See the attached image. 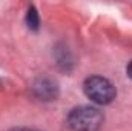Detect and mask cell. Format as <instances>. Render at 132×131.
I'll return each instance as SVG.
<instances>
[{"mask_svg": "<svg viewBox=\"0 0 132 131\" xmlns=\"http://www.w3.org/2000/svg\"><path fill=\"white\" fill-rule=\"evenodd\" d=\"M69 127L74 131H98L103 123V114L94 106H77L68 116Z\"/></svg>", "mask_w": 132, "mask_h": 131, "instance_id": "6da1fadb", "label": "cell"}, {"mask_svg": "<svg viewBox=\"0 0 132 131\" xmlns=\"http://www.w3.org/2000/svg\"><path fill=\"white\" fill-rule=\"evenodd\" d=\"M85 94L98 105H108L115 99V86L104 77L92 76L85 80Z\"/></svg>", "mask_w": 132, "mask_h": 131, "instance_id": "7a4b0ae2", "label": "cell"}, {"mask_svg": "<svg viewBox=\"0 0 132 131\" xmlns=\"http://www.w3.org/2000/svg\"><path fill=\"white\" fill-rule=\"evenodd\" d=\"M34 91L38 97H43L45 100H49V99L55 97V85L46 79L40 80L35 86H34Z\"/></svg>", "mask_w": 132, "mask_h": 131, "instance_id": "3957f363", "label": "cell"}, {"mask_svg": "<svg viewBox=\"0 0 132 131\" xmlns=\"http://www.w3.org/2000/svg\"><path fill=\"white\" fill-rule=\"evenodd\" d=\"M26 20H28V26L31 28V30H37L38 28V16H37V12H35V9H34L32 6L28 9V14H26Z\"/></svg>", "mask_w": 132, "mask_h": 131, "instance_id": "277c9868", "label": "cell"}, {"mask_svg": "<svg viewBox=\"0 0 132 131\" xmlns=\"http://www.w3.org/2000/svg\"><path fill=\"white\" fill-rule=\"evenodd\" d=\"M11 131H37V130H32V128H14Z\"/></svg>", "mask_w": 132, "mask_h": 131, "instance_id": "5b68a950", "label": "cell"}, {"mask_svg": "<svg viewBox=\"0 0 132 131\" xmlns=\"http://www.w3.org/2000/svg\"><path fill=\"white\" fill-rule=\"evenodd\" d=\"M126 71H128V76H129V77L132 79V62L129 63V65H128V69H126Z\"/></svg>", "mask_w": 132, "mask_h": 131, "instance_id": "8992f818", "label": "cell"}]
</instances>
